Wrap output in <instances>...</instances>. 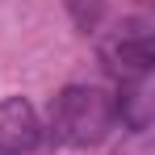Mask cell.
Here are the masks:
<instances>
[{"mask_svg":"<svg viewBox=\"0 0 155 155\" xmlns=\"http://www.w3.org/2000/svg\"><path fill=\"white\" fill-rule=\"evenodd\" d=\"M80 34H97L105 21V0H63Z\"/></svg>","mask_w":155,"mask_h":155,"instance_id":"cell-5","label":"cell"},{"mask_svg":"<svg viewBox=\"0 0 155 155\" xmlns=\"http://www.w3.org/2000/svg\"><path fill=\"white\" fill-rule=\"evenodd\" d=\"M109 59L122 76H151L155 63V42H151V21L147 17H130L122 34L109 42Z\"/></svg>","mask_w":155,"mask_h":155,"instance_id":"cell-2","label":"cell"},{"mask_svg":"<svg viewBox=\"0 0 155 155\" xmlns=\"http://www.w3.org/2000/svg\"><path fill=\"white\" fill-rule=\"evenodd\" d=\"M42 143V122L25 97H4L0 101V151L25 155Z\"/></svg>","mask_w":155,"mask_h":155,"instance_id":"cell-3","label":"cell"},{"mask_svg":"<svg viewBox=\"0 0 155 155\" xmlns=\"http://www.w3.org/2000/svg\"><path fill=\"white\" fill-rule=\"evenodd\" d=\"M113 97L92 88V84H71L63 88L51 105V134L63 147H97L113 130Z\"/></svg>","mask_w":155,"mask_h":155,"instance_id":"cell-1","label":"cell"},{"mask_svg":"<svg viewBox=\"0 0 155 155\" xmlns=\"http://www.w3.org/2000/svg\"><path fill=\"white\" fill-rule=\"evenodd\" d=\"M113 113H122L130 130H147L151 122V76H126L122 101H113Z\"/></svg>","mask_w":155,"mask_h":155,"instance_id":"cell-4","label":"cell"},{"mask_svg":"<svg viewBox=\"0 0 155 155\" xmlns=\"http://www.w3.org/2000/svg\"><path fill=\"white\" fill-rule=\"evenodd\" d=\"M0 155H4V151H0Z\"/></svg>","mask_w":155,"mask_h":155,"instance_id":"cell-6","label":"cell"}]
</instances>
